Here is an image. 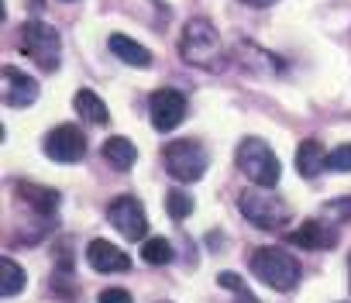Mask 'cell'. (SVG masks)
I'll return each mask as SVG.
<instances>
[{
  "instance_id": "obj_4",
  "label": "cell",
  "mask_w": 351,
  "mask_h": 303,
  "mask_svg": "<svg viewBox=\"0 0 351 303\" xmlns=\"http://www.w3.org/2000/svg\"><path fill=\"white\" fill-rule=\"evenodd\" d=\"M238 169L255 183V186H276L279 183V176H282V169H279V159H276V152L262 141V138H245L241 145H238Z\"/></svg>"
},
{
  "instance_id": "obj_5",
  "label": "cell",
  "mask_w": 351,
  "mask_h": 303,
  "mask_svg": "<svg viewBox=\"0 0 351 303\" xmlns=\"http://www.w3.org/2000/svg\"><path fill=\"white\" fill-rule=\"evenodd\" d=\"M21 52L42 69V73H56L59 69V52H62V38L52 25L45 21H25L21 25Z\"/></svg>"
},
{
  "instance_id": "obj_10",
  "label": "cell",
  "mask_w": 351,
  "mask_h": 303,
  "mask_svg": "<svg viewBox=\"0 0 351 303\" xmlns=\"http://www.w3.org/2000/svg\"><path fill=\"white\" fill-rule=\"evenodd\" d=\"M0 100H4V107H32L38 100V83L35 76L14 69V66H4L0 69Z\"/></svg>"
},
{
  "instance_id": "obj_9",
  "label": "cell",
  "mask_w": 351,
  "mask_h": 303,
  "mask_svg": "<svg viewBox=\"0 0 351 303\" xmlns=\"http://www.w3.org/2000/svg\"><path fill=\"white\" fill-rule=\"evenodd\" d=\"M107 221L128 238V241H141L148 234V214L141 207V200L134 197H117L110 207H107Z\"/></svg>"
},
{
  "instance_id": "obj_1",
  "label": "cell",
  "mask_w": 351,
  "mask_h": 303,
  "mask_svg": "<svg viewBox=\"0 0 351 303\" xmlns=\"http://www.w3.org/2000/svg\"><path fill=\"white\" fill-rule=\"evenodd\" d=\"M180 56H183V62H190V66H197V69H207V73H217V69L228 66L221 35H217V28H214L207 18H190V21L183 25Z\"/></svg>"
},
{
  "instance_id": "obj_6",
  "label": "cell",
  "mask_w": 351,
  "mask_h": 303,
  "mask_svg": "<svg viewBox=\"0 0 351 303\" xmlns=\"http://www.w3.org/2000/svg\"><path fill=\"white\" fill-rule=\"evenodd\" d=\"M162 159H165V169L172 180H180V183H197L204 173H207V148L193 138H176L165 145L162 152Z\"/></svg>"
},
{
  "instance_id": "obj_26",
  "label": "cell",
  "mask_w": 351,
  "mask_h": 303,
  "mask_svg": "<svg viewBox=\"0 0 351 303\" xmlns=\"http://www.w3.org/2000/svg\"><path fill=\"white\" fill-rule=\"evenodd\" d=\"M241 4H245V8H272L276 0H241Z\"/></svg>"
},
{
  "instance_id": "obj_21",
  "label": "cell",
  "mask_w": 351,
  "mask_h": 303,
  "mask_svg": "<svg viewBox=\"0 0 351 303\" xmlns=\"http://www.w3.org/2000/svg\"><path fill=\"white\" fill-rule=\"evenodd\" d=\"M327 169L334 173H351V145H337L327 156Z\"/></svg>"
},
{
  "instance_id": "obj_19",
  "label": "cell",
  "mask_w": 351,
  "mask_h": 303,
  "mask_svg": "<svg viewBox=\"0 0 351 303\" xmlns=\"http://www.w3.org/2000/svg\"><path fill=\"white\" fill-rule=\"evenodd\" d=\"M172 245L165 241V238H145V245H141V258L148 262V265H169L172 262Z\"/></svg>"
},
{
  "instance_id": "obj_11",
  "label": "cell",
  "mask_w": 351,
  "mask_h": 303,
  "mask_svg": "<svg viewBox=\"0 0 351 303\" xmlns=\"http://www.w3.org/2000/svg\"><path fill=\"white\" fill-rule=\"evenodd\" d=\"M286 241H289L293 248L327 252V248H334V245H337V231H334V228H327L324 221H303L296 231H289V234H286Z\"/></svg>"
},
{
  "instance_id": "obj_15",
  "label": "cell",
  "mask_w": 351,
  "mask_h": 303,
  "mask_svg": "<svg viewBox=\"0 0 351 303\" xmlns=\"http://www.w3.org/2000/svg\"><path fill=\"white\" fill-rule=\"evenodd\" d=\"M104 159H107V166H114L117 173H128V169L134 166V159H138V152H134L131 138L114 134V138L104 141Z\"/></svg>"
},
{
  "instance_id": "obj_12",
  "label": "cell",
  "mask_w": 351,
  "mask_h": 303,
  "mask_svg": "<svg viewBox=\"0 0 351 303\" xmlns=\"http://www.w3.org/2000/svg\"><path fill=\"white\" fill-rule=\"evenodd\" d=\"M86 262H90V269H97V272H128V269H131V258H128L114 241H104V238H93V241L86 245Z\"/></svg>"
},
{
  "instance_id": "obj_22",
  "label": "cell",
  "mask_w": 351,
  "mask_h": 303,
  "mask_svg": "<svg viewBox=\"0 0 351 303\" xmlns=\"http://www.w3.org/2000/svg\"><path fill=\"white\" fill-rule=\"evenodd\" d=\"M324 214H327L330 221H351V197H341V200L324 204Z\"/></svg>"
},
{
  "instance_id": "obj_17",
  "label": "cell",
  "mask_w": 351,
  "mask_h": 303,
  "mask_svg": "<svg viewBox=\"0 0 351 303\" xmlns=\"http://www.w3.org/2000/svg\"><path fill=\"white\" fill-rule=\"evenodd\" d=\"M73 107H76V114H80L83 121H90V124H107V121H110L107 104H104V100H100L93 90H76Z\"/></svg>"
},
{
  "instance_id": "obj_28",
  "label": "cell",
  "mask_w": 351,
  "mask_h": 303,
  "mask_svg": "<svg viewBox=\"0 0 351 303\" xmlns=\"http://www.w3.org/2000/svg\"><path fill=\"white\" fill-rule=\"evenodd\" d=\"M348 286H351V255H348Z\"/></svg>"
},
{
  "instance_id": "obj_7",
  "label": "cell",
  "mask_w": 351,
  "mask_h": 303,
  "mask_svg": "<svg viewBox=\"0 0 351 303\" xmlns=\"http://www.w3.org/2000/svg\"><path fill=\"white\" fill-rule=\"evenodd\" d=\"M42 152L52 159V162H62V166H73L86 156V138L76 124H59L45 134L42 141Z\"/></svg>"
},
{
  "instance_id": "obj_13",
  "label": "cell",
  "mask_w": 351,
  "mask_h": 303,
  "mask_svg": "<svg viewBox=\"0 0 351 303\" xmlns=\"http://www.w3.org/2000/svg\"><path fill=\"white\" fill-rule=\"evenodd\" d=\"M324 169H327V152H324V145H320L317 138L300 141V148H296V173H300L303 180H313V176H320Z\"/></svg>"
},
{
  "instance_id": "obj_20",
  "label": "cell",
  "mask_w": 351,
  "mask_h": 303,
  "mask_svg": "<svg viewBox=\"0 0 351 303\" xmlns=\"http://www.w3.org/2000/svg\"><path fill=\"white\" fill-rule=\"evenodd\" d=\"M165 210H169L172 221H183V217L193 214V197L183 193V190H169V197H165Z\"/></svg>"
},
{
  "instance_id": "obj_14",
  "label": "cell",
  "mask_w": 351,
  "mask_h": 303,
  "mask_svg": "<svg viewBox=\"0 0 351 303\" xmlns=\"http://www.w3.org/2000/svg\"><path fill=\"white\" fill-rule=\"evenodd\" d=\"M18 197L35 210V214H42V217H49V214H56V207H59V193L52 190V186H38V183H18Z\"/></svg>"
},
{
  "instance_id": "obj_18",
  "label": "cell",
  "mask_w": 351,
  "mask_h": 303,
  "mask_svg": "<svg viewBox=\"0 0 351 303\" xmlns=\"http://www.w3.org/2000/svg\"><path fill=\"white\" fill-rule=\"evenodd\" d=\"M0 272H4V276H0V293H4V296H18V293L25 289V269H21L14 258L4 255V262H0Z\"/></svg>"
},
{
  "instance_id": "obj_23",
  "label": "cell",
  "mask_w": 351,
  "mask_h": 303,
  "mask_svg": "<svg viewBox=\"0 0 351 303\" xmlns=\"http://www.w3.org/2000/svg\"><path fill=\"white\" fill-rule=\"evenodd\" d=\"M97 303H131V293L128 289H104L97 296Z\"/></svg>"
},
{
  "instance_id": "obj_29",
  "label": "cell",
  "mask_w": 351,
  "mask_h": 303,
  "mask_svg": "<svg viewBox=\"0 0 351 303\" xmlns=\"http://www.w3.org/2000/svg\"><path fill=\"white\" fill-rule=\"evenodd\" d=\"M62 4H76V0H62Z\"/></svg>"
},
{
  "instance_id": "obj_8",
  "label": "cell",
  "mask_w": 351,
  "mask_h": 303,
  "mask_svg": "<svg viewBox=\"0 0 351 303\" xmlns=\"http://www.w3.org/2000/svg\"><path fill=\"white\" fill-rule=\"evenodd\" d=\"M148 117L155 131H176L186 121V97L180 90H155L148 97Z\"/></svg>"
},
{
  "instance_id": "obj_25",
  "label": "cell",
  "mask_w": 351,
  "mask_h": 303,
  "mask_svg": "<svg viewBox=\"0 0 351 303\" xmlns=\"http://www.w3.org/2000/svg\"><path fill=\"white\" fill-rule=\"evenodd\" d=\"M234 303H258V300H255L248 289H238V293H234Z\"/></svg>"
},
{
  "instance_id": "obj_24",
  "label": "cell",
  "mask_w": 351,
  "mask_h": 303,
  "mask_svg": "<svg viewBox=\"0 0 351 303\" xmlns=\"http://www.w3.org/2000/svg\"><path fill=\"white\" fill-rule=\"evenodd\" d=\"M217 282H221L224 289H234V293H238V289H245V282L238 279V272H221V276H217Z\"/></svg>"
},
{
  "instance_id": "obj_2",
  "label": "cell",
  "mask_w": 351,
  "mask_h": 303,
  "mask_svg": "<svg viewBox=\"0 0 351 303\" xmlns=\"http://www.w3.org/2000/svg\"><path fill=\"white\" fill-rule=\"evenodd\" d=\"M238 210H241L245 221H252L258 231H282L286 221H289V207H286L269 186L245 190V193L238 197Z\"/></svg>"
},
{
  "instance_id": "obj_3",
  "label": "cell",
  "mask_w": 351,
  "mask_h": 303,
  "mask_svg": "<svg viewBox=\"0 0 351 303\" xmlns=\"http://www.w3.org/2000/svg\"><path fill=\"white\" fill-rule=\"evenodd\" d=\"M252 276H258L265 286L289 293L300 282V262L286 248H258L252 255Z\"/></svg>"
},
{
  "instance_id": "obj_27",
  "label": "cell",
  "mask_w": 351,
  "mask_h": 303,
  "mask_svg": "<svg viewBox=\"0 0 351 303\" xmlns=\"http://www.w3.org/2000/svg\"><path fill=\"white\" fill-rule=\"evenodd\" d=\"M32 8H35V11H42V8H45V0H32Z\"/></svg>"
},
{
  "instance_id": "obj_16",
  "label": "cell",
  "mask_w": 351,
  "mask_h": 303,
  "mask_svg": "<svg viewBox=\"0 0 351 303\" xmlns=\"http://www.w3.org/2000/svg\"><path fill=\"white\" fill-rule=\"evenodd\" d=\"M110 52L124 62V66H134V69H148L152 66V52L138 42H131L128 35H110Z\"/></svg>"
}]
</instances>
